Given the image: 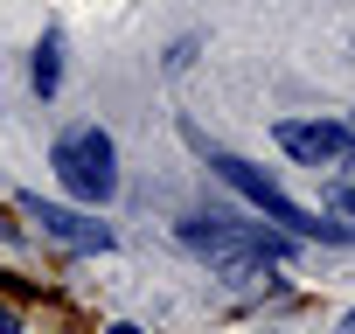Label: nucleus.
Wrapping results in <instances>:
<instances>
[{
    "mask_svg": "<svg viewBox=\"0 0 355 334\" xmlns=\"http://www.w3.org/2000/svg\"><path fill=\"white\" fill-rule=\"evenodd\" d=\"M189 139H196V146L209 153V167H216V175H223V182H230V188H237V195H244V202H251L258 216H272V223H279L286 237H355V223H320V216H313V209H300V202H293V195H286V188H279L272 175H258L251 160H237V153L209 146V139H202L196 125H189Z\"/></svg>",
    "mask_w": 355,
    "mask_h": 334,
    "instance_id": "nucleus-1",
    "label": "nucleus"
},
{
    "mask_svg": "<svg viewBox=\"0 0 355 334\" xmlns=\"http://www.w3.org/2000/svg\"><path fill=\"white\" fill-rule=\"evenodd\" d=\"M49 160H56V175H63V188H70L77 202H112V195H119V146H112L105 125L63 132Z\"/></svg>",
    "mask_w": 355,
    "mask_h": 334,
    "instance_id": "nucleus-2",
    "label": "nucleus"
},
{
    "mask_svg": "<svg viewBox=\"0 0 355 334\" xmlns=\"http://www.w3.org/2000/svg\"><path fill=\"white\" fill-rule=\"evenodd\" d=\"M42 237H56V244H70V251H112V223H98V216H84V209H63V202H42V195H21L15 202Z\"/></svg>",
    "mask_w": 355,
    "mask_h": 334,
    "instance_id": "nucleus-3",
    "label": "nucleus"
},
{
    "mask_svg": "<svg viewBox=\"0 0 355 334\" xmlns=\"http://www.w3.org/2000/svg\"><path fill=\"white\" fill-rule=\"evenodd\" d=\"M279 146L293 160H306V167H334V160L355 153V125H341V118H286Z\"/></svg>",
    "mask_w": 355,
    "mask_h": 334,
    "instance_id": "nucleus-4",
    "label": "nucleus"
},
{
    "mask_svg": "<svg viewBox=\"0 0 355 334\" xmlns=\"http://www.w3.org/2000/svg\"><path fill=\"white\" fill-rule=\"evenodd\" d=\"M28 77H35V91H42V98H56V84H63V35H56V28L35 42V63H28Z\"/></svg>",
    "mask_w": 355,
    "mask_h": 334,
    "instance_id": "nucleus-5",
    "label": "nucleus"
},
{
    "mask_svg": "<svg viewBox=\"0 0 355 334\" xmlns=\"http://www.w3.org/2000/svg\"><path fill=\"white\" fill-rule=\"evenodd\" d=\"M0 334H21V313H15L8 299H0Z\"/></svg>",
    "mask_w": 355,
    "mask_h": 334,
    "instance_id": "nucleus-6",
    "label": "nucleus"
},
{
    "mask_svg": "<svg viewBox=\"0 0 355 334\" xmlns=\"http://www.w3.org/2000/svg\"><path fill=\"white\" fill-rule=\"evenodd\" d=\"M105 334H146V327H132V320H112V327H105Z\"/></svg>",
    "mask_w": 355,
    "mask_h": 334,
    "instance_id": "nucleus-7",
    "label": "nucleus"
},
{
    "mask_svg": "<svg viewBox=\"0 0 355 334\" xmlns=\"http://www.w3.org/2000/svg\"><path fill=\"white\" fill-rule=\"evenodd\" d=\"M334 334H355V306H348V313H341V327H334Z\"/></svg>",
    "mask_w": 355,
    "mask_h": 334,
    "instance_id": "nucleus-8",
    "label": "nucleus"
}]
</instances>
